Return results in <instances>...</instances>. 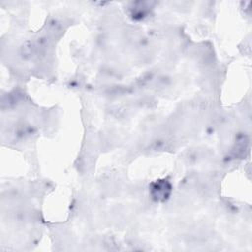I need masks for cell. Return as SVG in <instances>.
I'll return each mask as SVG.
<instances>
[{"label":"cell","instance_id":"cell-1","mask_svg":"<svg viewBox=\"0 0 252 252\" xmlns=\"http://www.w3.org/2000/svg\"><path fill=\"white\" fill-rule=\"evenodd\" d=\"M171 192L170 183L166 180L157 181L152 188V196L156 201H164Z\"/></svg>","mask_w":252,"mask_h":252}]
</instances>
